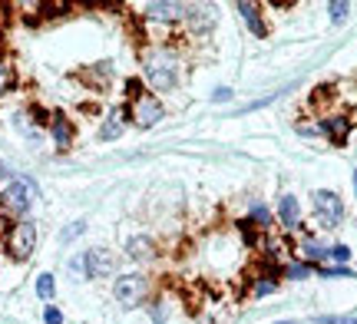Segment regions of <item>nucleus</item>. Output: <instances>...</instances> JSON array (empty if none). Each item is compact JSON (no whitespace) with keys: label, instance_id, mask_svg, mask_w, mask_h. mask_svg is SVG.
<instances>
[{"label":"nucleus","instance_id":"nucleus-1","mask_svg":"<svg viewBox=\"0 0 357 324\" xmlns=\"http://www.w3.org/2000/svg\"><path fill=\"white\" fill-rule=\"evenodd\" d=\"M30 202H33V189H30V182L17 179V182H10V185L0 192V215L24 222V215L30 212Z\"/></svg>","mask_w":357,"mask_h":324},{"label":"nucleus","instance_id":"nucleus-2","mask_svg":"<svg viewBox=\"0 0 357 324\" xmlns=\"http://www.w3.org/2000/svg\"><path fill=\"white\" fill-rule=\"evenodd\" d=\"M146 79L155 90H172L176 86V60L169 53H153L146 60Z\"/></svg>","mask_w":357,"mask_h":324},{"label":"nucleus","instance_id":"nucleus-3","mask_svg":"<svg viewBox=\"0 0 357 324\" xmlns=\"http://www.w3.org/2000/svg\"><path fill=\"white\" fill-rule=\"evenodd\" d=\"M33 245H37V225L33 222H17L7 235V248L17 261H26L33 255Z\"/></svg>","mask_w":357,"mask_h":324},{"label":"nucleus","instance_id":"nucleus-4","mask_svg":"<svg viewBox=\"0 0 357 324\" xmlns=\"http://www.w3.org/2000/svg\"><path fill=\"white\" fill-rule=\"evenodd\" d=\"M146 291H149V285H146L142 275H119L113 285V295L123 308H136V304L146 298Z\"/></svg>","mask_w":357,"mask_h":324},{"label":"nucleus","instance_id":"nucleus-5","mask_svg":"<svg viewBox=\"0 0 357 324\" xmlns=\"http://www.w3.org/2000/svg\"><path fill=\"white\" fill-rule=\"evenodd\" d=\"M314 212H318V219L328 225V229H334L337 222L344 219V202L337 199L334 192H314Z\"/></svg>","mask_w":357,"mask_h":324},{"label":"nucleus","instance_id":"nucleus-6","mask_svg":"<svg viewBox=\"0 0 357 324\" xmlns=\"http://www.w3.org/2000/svg\"><path fill=\"white\" fill-rule=\"evenodd\" d=\"M83 268H86L89 278H106V275L116 272V255L106 248H93L83 255Z\"/></svg>","mask_w":357,"mask_h":324},{"label":"nucleus","instance_id":"nucleus-7","mask_svg":"<svg viewBox=\"0 0 357 324\" xmlns=\"http://www.w3.org/2000/svg\"><path fill=\"white\" fill-rule=\"evenodd\" d=\"M159 119H162V103L153 100V96H139V100H136V126L149 130Z\"/></svg>","mask_w":357,"mask_h":324},{"label":"nucleus","instance_id":"nucleus-8","mask_svg":"<svg viewBox=\"0 0 357 324\" xmlns=\"http://www.w3.org/2000/svg\"><path fill=\"white\" fill-rule=\"evenodd\" d=\"M123 126H126V109H113L109 116H106V123H102V130H100V139H119L123 136Z\"/></svg>","mask_w":357,"mask_h":324},{"label":"nucleus","instance_id":"nucleus-9","mask_svg":"<svg viewBox=\"0 0 357 324\" xmlns=\"http://www.w3.org/2000/svg\"><path fill=\"white\" fill-rule=\"evenodd\" d=\"M182 13H185L182 3H149V7H146V17H149V20H176Z\"/></svg>","mask_w":357,"mask_h":324},{"label":"nucleus","instance_id":"nucleus-10","mask_svg":"<svg viewBox=\"0 0 357 324\" xmlns=\"http://www.w3.org/2000/svg\"><path fill=\"white\" fill-rule=\"evenodd\" d=\"M153 242L146 238V235H136V238H129L126 242V255L129 259H136V261H146V259H153Z\"/></svg>","mask_w":357,"mask_h":324},{"label":"nucleus","instance_id":"nucleus-11","mask_svg":"<svg viewBox=\"0 0 357 324\" xmlns=\"http://www.w3.org/2000/svg\"><path fill=\"white\" fill-rule=\"evenodd\" d=\"M278 215H281V225H284V229H294V225H298V215H301V212H298V199H294V195H284V199H281Z\"/></svg>","mask_w":357,"mask_h":324},{"label":"nucleus","instance_id":"nucleus-12","mask_svg":"<svg viewBox=\"0 0 357 324\" xmlns=\"http://www.w3.org/2000/svg\"><path fill=\"white\" fill-rule=\"evenodd\" d=\"M53 139H56V146H60V149H66V146H70V139H73L70 123H66L63 116H53Z\"/></svg>","mask_w":357,"mask_h":324},{"label":"nucleus","instance_id":"nucleus-13","mask_svg":"<svg viewBox=\"0 0 357 324\" xmlns=\"http://www.w3.org/2000/svg\"><path fill=\"white\" fill-rule=\"evenodd\" d=\"M321 130L328 132L334 143H344V139H347V130H351V126H347V119H328Z\"/></svg>","mask_w":357,"mask_h":324},{"label":"nucleus","instance_id":"nucleus-14","mask_svg":"<svg viewBox=\"0 0 357 324\" xmlns=\"http://www.w3.org/2000/svg\"><path fill=\"white\" fill-rule=\"evenodd\" d=\"M238 10L245 13V24L252 26V30H255L258 37H265L268 30H265V24H261V17H258V10L255 7H252V3H238Z\"/></svg>","mask_w":357,"mask_h":324},{"label":"nucleus","instance_id":"nucleus-15","mask_svg":"<svg viewBox=\"0 0 357 324\" xmlns=\"http://www.w3.org/2000/svg\"><path fill=\"white\" fill-rule=\"evenodd\" d=\"M53 291H56V285H53V275H40V278H37V295L43 301H50Z\"/></svg>","mask_w":357,"mask_h":324},{"label":"nucleus","instance_id":"nucleus-16","mask_svg":"<svg viewBox=\"0 0 357 324\" xmlns=\"http://www.w3.org/2000/svg\"><path fill=\"white\" fill-rule=\"evenodd\" d=\"M83 229H86V222H73V225H66L63 232H60V242H73V238H79Z\"/></svg>","mask_w":357,"mask_h":324},{"label":"nucleus","instance_id":"nucleus-17","mask_svg":"<svg viewBox=\"0 0 357 324\" xmlns=\"http://www.w3.org/2000/svg\"><path fill=\"white\" fill-rule=\"evenodd\" d=\"M328 13H331L334 24H344V20H347V3H341V0H337V3H331V7H328Z\"/></svg>","mask_w":357,"mask_h":324},{"label":"nucleus","instance_id":"nucleus-18","mask_svg":"<svg viewBox=\"0 0 357 324\" xmlns=\"http://www.w3.org/2000/svg\"><path fill=\"white\" fill-rule=\"evenodd\" d=\"M275 288H278V281H275V278H261V281L255 285V298H261V295H271Z\"/></svg>","mask_w":357,"mask_h":324},{"label":"nucleus","instance_id":"nucleus-19","mask_svg":"<svg viewBox=\"0 0 357 324\" xmlns=\"http://www.w3.org/2000/svg\"><path fill=\"white\" fill-rule=\"evenodd\" d=\"M328 259H334V261H347V259H351V248H347V245H334V248H328Z\"/></svg>","mask_w":357,"mask_h":324},{"label":"nucleus","instance_id":"nucleus-20","mask_svg":"<svg viewBox=\"0 0 357 324\" xmlns=\"http://www.w3.org/2000/svg\"><path fill=\"white\" fill-rule=\"evenodd\" d=\"M321 275H324V278H351L347 268H321Z\"/></svg>","mask_w":357,"mask_h":324},{"label":"nucleus","instance_id":"nucleus-21","mask_svg":"<svg viewBox=\"0 0 357 324\" xmlns=\"http://www.w3.org/2000/svg\"><path fill=\"white\" fill-rule=\"evenodd\" d=\"M43 321L47 324H63V314L56 311V308H47V311H43Z\"/></svg>","mask_w":357,"mask_h":324},{"label":"nucleus","instance_id":"nucleus-22","mask_svg":"<svg viewBox=\"0 0 357 324\" xmlns=\"http://www.w3.org/2000/svg\"><path fill=\"white\" fill-rule=\"evenodd\" d=\"M252 219L261 222V225H268V208L265 206H252Z\"/></svg>","mask_w":357,"mask_h":324},{"label":"nucleus","instance_id":"nucleus-23","mask_svg":"<svg viewBox=\"0 0 357 324\" xmlns=\"http://www.w3.org/2000/svg\"><path fill=\"white\" fill-rule=\"evenodd\" d=\"M7 86H10V70L0 63V93H7Z\"/></svg>","mask_w":357,"mask_h":324},{"label":"nucleus","instance_id":"nucleus-24","mask_svg":"<svg viewBox=\"0 0 357 324\" xmlns=\"http://www.w3.org/2000/svg\"><path fill=\"white\" fill-rule=\"evenodd\" d=\"M153 318H155V324H166V308H162V304H155V308H153Z\"/></svg>","mask_w":357,"mask_h":324},{"label":"nucleus","instance_id":"nucleus-25","mask_svg":"<svg viewBox=\"0 0 357 324\" xmlns=\"http://www.w3.org/2000/svg\"><path fill=\"white\" fill-rule=\"evenodd\" d=\"M305 275H307L305 265H294V268H288V278H305Z\"/></svg>","mask_w":357,"mask_h":324},{"label":"nucleus","instance_id":"nucleus-26","mask_svg":"<svg viewBox=\"0 0 357 324\" xmlns=\"http://www.w3.org/2000/svg\"><path fill=\"white\" fill-rule=\"evenodd\" d=\"M324 324H357V318H324Z\"/></svg>","mask_w":357,"mask_h":324},{"label":"nucleus","instance_id":"nucleus-27","mask_svg":"<svg viewBox=\"0 0 357 324\" xmlns=\"http://www.w3.org/2000/svg\"><path fill=\"white\" fill-rule=\"evenodd\" d=\"M354 192H357V169H354Z\"/></svg>","mask_w":357,"mask_h":324}]
</instances>
